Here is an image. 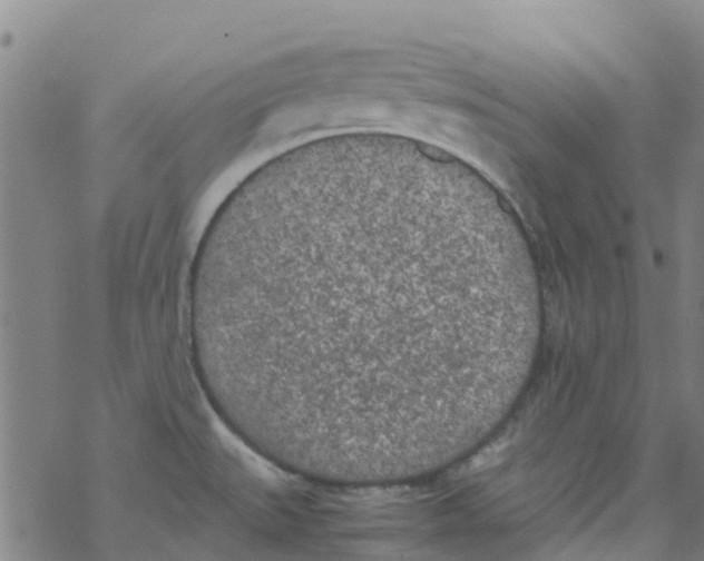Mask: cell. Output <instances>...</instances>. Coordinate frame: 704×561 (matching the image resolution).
I'll list each match as a JSON object with an SVG mask.
<instances>
[{
	"instance_id": "6da1fadb",
	"label": "cell",
	"mask_w": 704,
	"mask_h": 561,
	"mask_svg": "<svg viewBox=\"0 0 704 561\" xmlns=\"http://www.w3.org/2000/svg\"><path fill=\"white\" fill-rule=\"evenodd\" d=\"M446 224L372 180L271 191L219 215L199 285L262 439L377 454L432 432L449 311L468 288Z\"/></svg>"
}]
</instances>
